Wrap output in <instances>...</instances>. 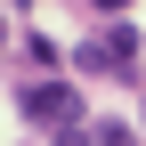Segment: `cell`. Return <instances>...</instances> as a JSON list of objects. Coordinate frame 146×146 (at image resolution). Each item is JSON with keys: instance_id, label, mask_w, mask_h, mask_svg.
Wrapping results in <instances>:
<instances>
[{"instance_id": "7a4b0ae2", "label": "cell", "mask_w": 146, "mask_h": 146, "mask_svg": "<svg viewBox=\"0 0 146 146\" xmlns=\"http://www.w3.org/2000/svg\"><path fill=\"white\" fill-rule=\"evenodd\" d=\"M98 146H138V130H130V122H106V130H98Z\"/></svg>"}, {"instance_id": "6da1fadb", "label": "cell", "mask_w": 146, "mask_h": 146, "mask_svg": "<svg viewBox=\"0 0 146 146\" xmlns=\"http://www.w3.org/2000/svg\"><path fill=\"white\" fill-rule=\"evenodd\" d=\"M73 106H81V98H73L65 81H33V89H25V114H33V122H57V130L73 122Z\"/></svg>"}, {"instance_id": "3957f363", "label": "cell", "mask_w": 146, "mask_h": 146, "mask_svg": "<svg viewBox=\"0 0 146 146\" xmlns=\"http://www.w3.org/2000/svg\"><path fill=\"white\" fill-rule=\"evenodd\" d=\"M57 146H98V130H81V122H65V130H57Z\"/></svg>"}, {"instance_id": "277c9868", "label": "cell", "mask_w": 146, "mask_h": 146, "mask_svg": "<svg viewBox=\"0 0 146 146\" xmlns=\"http://www.w3.org/2000/svg\"><path fill=\"white\" fill-rule=\"evenodd\" d=\"M98 8H106V16H122V8H130V0H98Z\"/></svg>"}]
</instances>
